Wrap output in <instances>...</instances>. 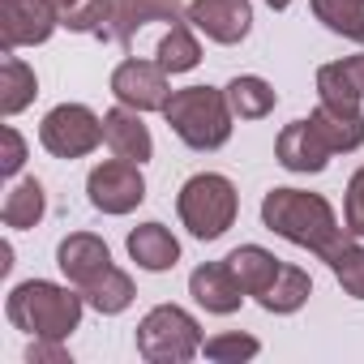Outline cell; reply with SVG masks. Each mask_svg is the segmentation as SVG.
I'll return each mask as SVG.
<instances>
[{
    "mask_svg": "<svg viewBox=\"0 0 364 364\" xmlns=\"http://www.w3.org/2000/svg\"><path fill=\"white\" fill-rule=\"evenodd\" d=\"M82 309L86 300L77 287H60L48 279H26L5 300V317L31 338H69L82 326Z\"/></svg>",
    "mask_w": 364,
    "mask_h": 364,
    "instance_id": "7a4b0ae2",
    "label": "cell"
},
{
    "mask_svg": "<svg viewBox=\"0 0 364 364\" xmlns=\"http://www.w3.org/2000/svg\"><path fill=\"white\" fill-rule=\"evenodd\" d=\"M189 26H198L215 43H240L253 31V5L249 0H193L189 5Z\"/></svg>",
    "mask_w": 364,
    "mask_h": 364,
    "instance_id": "8fae6325",
    "label": "cell"
},
{
    "mask_svg": "<svg viewBox=\"0 0 364 364\" xmlns=\"http://www.w3.org/2000/svg\"><path fill=\"white\" fill-rule=\"evenodd\" d=\"M103 141L116 159H129V163H146L154 154V141H150V129L141 124V112H133L124 103L103 112Z\"/></svg>",
    "mask_w": 364,
    "mask_h": 364,
    "instance_id": "2e32d148",
    "label": "cell"
},
{
    "mask_svg": "<svg viewBox=\"0 0 364 364\" xmlns=\"http://www.w3.org/2000/svg\"><path fill=\"white\" fill-rule=\"evenodd\" d=\"M39 141L56 159H82L103 141V116H95L86 103H60L43 116Z\"/></svg>",
    "mask_w": 364,
    "mask_h": 364,
    "instance_id": "8992f818",
    "label": "cell"
},
{
    "mask_svg": "<svg viewBox=\"0 0 364 364\" xmlns=\"http://www.w3.org/2000/svg\"><path fill=\"white\" fill-rule=\"evenodd\" d=\"M133 296H137V291H133V279H129L120 266H107L90 287H82V300H86L95 313H107V317H112V313H124V309L133 304Z\"/></svg>",
    "mask_w": 364,
    "mask_h": 364,
    "instance_id": "d4e9b609",
    "label": "cell"
},
{
    "mask_svg": "<svg viewBox=\"0 0 364 364\" xmlns=\"http://www.w3.org/2000/svg\"><path fill=\"white\" fill-rule=\"evenodd\" d=\"M343 228L364 240V167L347 180V202H343Z\"/></svg>",
    "mask_w": 364,
    "mask_h": 364,
    "instance_id": "f546056e",
    "label": "cell"
},
{
    "mask_svg": "<svg viewBox=\"0 0 364 364\" xmlns=\"http://www.w3.org/2000/svg\"><path fill=\"white\" fill-rule=\"evenodd\" d=\"M326 266L334 270V279L343 283V291H347V296L364 300V245H360L355 236H351V240H347L330 262H326Z\"/></svg>",
    "mask_w": 364,
    "mask_h": 364,
    "instance_id": "83f0119b",
    "label": "cell"
},
{
    "mask_svg": "<svg viewBox=\"0 0 364 364\" xmlns=\"http://www.w3.org/2000/svg\"><path fill=\"white\" fill-rule=\"evenodd\" d=\"M129 257L150 270V274H163L180 262V240L163 228V223H141L129 232Z\"/></svg>",
    "mask_w": 364,
    "mask_h": 364,
    "instance_id": "e0dca14e",
    "label": "cell"
},
{
    "mask_svg": "<svg viewBox=\"0 0 364 364\" xmlns=\"http://www.w3.org/2000/svg\"><path fill=\"white\" fill-rule=\"evenodd\" d=\"M52 9H56L60 26H69L73 35H99L107 26L112 0H52Z\"/></svg>",
    "mask_w": 364,
    "mask_h": 364,
    "instance_id": "4316f807",
    "label": "cell"
},
{
    "mask_svg": "<svg viewBox=\"0 0 364 364\" xmlns=\"http://www.w3.org/2000/svg\"><path fill=\"white\" fill-rule=\"evenodd\" d=\"M56 266H60V274L82 291V287H90V283L112 266V249H107L95 232H73V236L60 240V249H56Z\"/></svg>",
    "mask_w": 364,
    "mask_h": 364,
    "instance_id": "5bb4252c",
    "label": "cell"
},
{
    "mask_svg": "<svg viewBox=\"0 0 364 364\" xmlns=\"http://www.w3.org/2000/svg\"><path fill=\"white\" fill-rule=\"evenodd\" d=\"M167 77H171V73H167L159 60H137V56H129V60H120V65L112 69V95H116V103H124V107H133V112H163L167 99H171Z\"/></svg>",
    "mask_w": 364,
    "mask_h": 364,
    "instance_id": "ba28073f",
    "label": "cell"
},
{
    "mask_svg": "<svg viewBox=\"0 0 364 364\" xmlns=\"http://www.w3.org/2000/svg\"><path fill=\"white\" fill-rule=\"evenodd\" d=\"M309 296H313V279H309V270L283 262L279 274H274V283L257 296V304H262L266 313H296V309H304Z\"/></svg>",
    "mask_w": 364,
    "mask_h": 364,
    "instance_id": "ffe728a7",
    "label": "cell"
},
{
    "mask_svg": "<svg viewBox=\"0 0 364 364\" xmlns=\"http://www.w3.org/2000/svg\"><path fill=\"white\" fill-rule=\"evenodd\" d=\"M317 99L338 112H360L364 103V52L317 69Z\"/></svg>",
    "mask_w": 364,
    "mask_h": 364,
    "instance_id": "9a60e30c",
    "label": "cell"
},
{
    "mask_svg": "<svg viewBox=\"0 0 364 364\" xmlns=\"http://www.w3.org/2000/svg\"><path fill=\"white\" fill-rule=\"evenodd\" d=\"M228 266L236 270V279H240V287L257 300L270 283H274V274H279V257L270 253V249H262V245H240V249H232L228 253Z\"/></svg>",
    "mask_w": 364,
    "mask_h": 364,
    "instance_id": "d6986e66",
    "label": "cell"
},
{
    "mask_svg": "<svg viewBox=\"0 0 364 364\" xmlns=\"http://www.w3.org/2000/svg\"><path fill=\"white\" fill-rule=\"evenodd\" d=\"M26 364H69L65 338H31V347H26Z\"/></svg>",
    "mask_w": 364,
    "mask_h": 364,
    "instance_id": "4dcf8cb0",
    "label": "cell"
},
{
    "mask_svg": "<svg viewBox=\"0 0 364 364\" xmlns=\"http://www.w3.org/2000/svg\"><path fill=\"white\" fill-rule=\"evenodd\" d=\"M189 296H193L206 313L228 317V313H236V309L245 304L249 291L240 287L236 270H232L228 257H223V262H206V266H198V270L189 274Z\"/></svg>",
    "mask_w": 364,
    "mask_h": 364,
    "instance_id": "4fadbf2b",
    "label": "cell"
},
{
    "mask_svg": "<svg viewBox=\"0 0 364 364\" xmlns=\"http://www.w3.org/2000/svg\"><path fill=\"white\" fill-rule=\"evenodd\" d=\"M223 90H228V103H232V112H236L240 120H262V116H270L274 103H279L274 86H270L266 77H253V73L232 77Z\"/></svg>",
    "mask_w": 364,
    "mask_h": 364,
    "instance_id": "603a6c76",
    "label": "cell"
},
{
    "mask_svg": "<svg viewBox=\"0 0 364 364\" xmlns=\"http://www.w3.org/2000/svg\"><path fill=\"white\" fill-rule=\"evenodd\" d=\"M189 18V5L180 0H112V14H107V26L99 31V39H112L120 48H133V39L154 26V22H185Z\"/></svg>",
    "mask_w": 364,
    "mask_h": 364,
    "instance_id": "9c48e42d",
    "label": "cell"
},
{
    "mask_svg": "<svg viewBox=\"0 0 364 364\" xmlns=\"http://www.w3.org/2000/svg\"><path fill=\"white\" fill-rule=\"evenodd\" d=\"M60 26L52 0H0V48H39Z\"/></svg>",
    "mask_w": 364,
    "mask_h": 364,
    "instance_id": "30bf717a",
    "label": "cell"
},
{
    "mask_svg": "<svg viewBox=\"0 0 364 364\" xmlns=\"http://www.w3.org/2000/svg\"><path fill=\"white\" fill-rule=\"evenodd\" d=\"M154 56H159V65H163L167 73H189V69H198V65H202V43L193 39L189 18L163 31V39H159V48H154Z\"/></svg>",
    "mask_w": 364,
    "mask_h": 364,
    "instance_id": "cb8c5ba5",
    "label": "cell"
},
{
    "mask_svg": "<svg viewBox=\"0 0 364 364\" xmlns=\"http://www.w3.org/2000/svg\"><path fill=\"white\" fill-rule=\"evenodd\" d=\"M266 5H270V9H279V14H283V9H287V5H291V0H266Z\"/></svg>",
    "mask_w": 364,
    "mask_h": 364,
    "instance_id": "836d02e7",
    "label": "cell"
},
{
    "mask_svg": "<svg viewBox=\"0 0 364 364\" xmlns=\"http://www.w3.org/2000/svg\"><path fill=\"white\" fill-rule=\"evenodd\" d=\"M176 210H180V223L189 228V236L198 240H219L232 223H236V210H240V198H236V185L219 171H198L180 185V198H176Z\"/></svg>",
    "mask_w": 364,
    "mask_h": 364,
    "instance_id": "277c9868",
    "label": "cell"
},
{
    "mask_svg": "<svg viewBox=\"0 0 364 364\" xmlns=\"http://www.w3.org/2000/svg\"><path fill=\"white\" fill-rule=\"evenodd\" d=\"M0 270H5V274L14 270V249L9 245H0Z\"/></svg>",
    "mask_w": 364,
    "mask_h": 364,
    "instance_id": "d6a6232c",
    "label": "cell"
},
{
    "mask_svg": "<svg viewBox=\"0 0 364 364\" xmlns=\"http://www.w3.org/2000/svg\"><path fill=\"white\" fill-rule=\"evenodd\" d=\"M202 351L215 360V364H240V360H253L262 351V343L253 334H240V330H228V334H215L202 343Z\"/></svg>",
    "mask_w": 364,
    "mask_h": 364,
    "instance_id": "f1b7e54d",
    "label": "cell"
},
{
    "mask_svg": "<svg viewBox=\"0 0 364 364\" xmlns=\"http://www.w3.org/2000/svg\"><path fill=\"white\" fill-rule=\"evenodd\" d=\"M330 154H334V150H330V141L317 133L313 120H291V124L279 133V141H274V159H279L287 171H304V176L326 171Z\"/></svg>",
    "mask_w": 364,
    "mask_h": 364,
    "instance_id": "7c38bea8",
    "label": "cell"
},
{
    "mask_svg": "<svg viewBox=\"0 0 364 364\" xmlns=\"http://www.w3.org/2000/svg\"><path fill=\"white\" fill-rule=\"evenodd\" d=\"M202 326L180 304H154L137 321V355L150 364H185L202 351Z\"/></svg>",
    "mask_w": 364,
    "mask_h": 364,
    "instance_id": "5b68a950",
    "label": "cell"
},
{
    "mask_svg": "<svg viewBox=\"0 0 364 364\" xmlns=\"http://www.w3.org/2000/svg\"><path fill=\"white\" fill-rule=\"evenodd\" d=\"M0 137H5V159H0V171H5V176H18L22 163H26V141H22V133H18L14 124L0 129Z\"/></svg>",
    "mask_w": 364,
    "mask_h": 364,
    "instance_id": "1f68e13d",
    "label": "cell"
},
{
    "mask_svg": "<svg viewBox=\"0 0 364 364\" xmlns=\"http://www.w3.org/2000/svg\"><path fill=\"white\" fill-rule=\"evenodd\" d=\"M262 223L274 236L317 253L321 262H330L351 240V232L338 228V215L330 210V202L321 193H304V189H270L262 198Z\"/></svg>",
    "mask_w": 364,
    "mask_h": 364,
    "instance_id": "6da1fadb",
    "label": "cell"
},
{
    "mask_svg": "<svg viewBox=\"0 0 364 364\" xmlns=\"http://www.w3.org/2000/svg\"><path fill=\"white\" fill-rule=\"evenodd\" d=\"M86 193L90 206L103 215H129L146 202V180H141V163L129 159H107L86 176Z\"/></svg>",
    "mask_w": 364,
    "mask_h": 364,
    "instance_id": "52a82bcc",
    "label": "cell"
},
{
    "mask_svg": "<svg viewBox=\"0 0 364 364\" xmlns=\"http://www.w3.org/2000/svg\"><path fill=\"white\" fill-rule=\"evenodd\" d=\"M39 95V77L26 60H18L14 52H5V60H0V112L5 116H18L35 103Z\"/></svg>",
    "mask_w": 364,
    "mask_h": 364,
    "instance_id": "ac0fdd59",
    "label": "cell"
},
{
    "mask_svg": "<svg viewBox=\"0 0 364 364\" xmlns=\"http://www.w3.org/2000/svg\"><path fill=\"white\" fill-rule=\"evenodd\" d=\"M313 18L326 31L364 43V0H313Z\"/></svg>",
    "mask_w": 364,
    "mask_h": 364,
    "instance_id": "484cf974",
    "label": "cell"
},
{
    "mask_svg": "<svg viewBox=\"0 0 364 364\" xmlns=\"http://www.w3.org/2000/svg\"><path fill=\"white\" fill-rule=\"evenodd\" d=\"M163 120H167V129L185 141L189 150H219L232 137L236 112L228 103V90L185 86V90H171V99L163 107Z\"/></svg>",
    "mask_w": 364,
    "mask_h": 364,
    "instance_id": "3957f363",
    "label": "cell"
},
{
    "mask_svg": "<svg viewBox=\"0 0 364 364\" xmlns=\"http://www.w3.org/2000/svg\"><path fill=\"white\" fill-rule=\"evenodd\" d=\"M43 210H48V193L31 176V180H18L9 189L5 206H0V219H5V228H14V232H26V228H35L43 219Z\"/></svg>",
    "mask_w": 364,
    "mask_h": 364,
    "instance_id": "7402d4cb",
    "label": "cell"
},
{
    "mask_svg": "<svg viewBox=\"0 0 364 364\" xmlns=\"http://www.w3.org/2000/svg\"><path fill=\"white\" fill-rule=\"evenodd\" d=\"M313 124H317V133L330 141V150L338 154H347V150H360V141H364V116L360 112H338V107H330V103H317V112L309 116Z\"/></svg>",
    "mask_w": 364,
    "mask_h": 364,
    "instance_id": "44dd1931",
    "label": "cell"
}]
</instances>
